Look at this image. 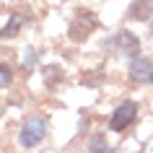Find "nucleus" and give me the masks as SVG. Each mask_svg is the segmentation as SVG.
Instances as JSON below:
<instances>
[{"instance_id":"nucleus-1","label":"nucleus","mask_w":153,"mask_h":153,"mask_svg":"<svg viewBox=\"0 0 153 153\" xmlns=\"http://www.w3.org/2000/svg\"><path fill=\"white\" fill-rule=\"evenodd\" d=\"M47 135V120L42 114H34V117H26L24 120V127L18 132V145L21 148H34L39 145Z\"/></svg>"},{"instance_id":"nucleus-2","label":"nucleus","mask_w":153,"mask_h":153,"mask_svg":"<svg viewBox=\"0 0 153 153\" xmlns=\"http://www.w3.org/2000/svg\"><path fill=\"white\" fill-rule=\"evenodd\" d=\"M96 26H99V18H96L94 10H88V8L75 10V18L70 24V39L73 42H86Z\"/></svg>"},{"instance_id":"nucleus-3","label":"nucleus","mask_w":153,"mask_h":153,"mask_svg":"<svg viewBox=\"0 0 153 153\" xmlns=\"http://www.w3.org/2000/svg\"><path fill=\"white\" fill-rule=\"evenodd\" d=\"M106 47L114 49V52H120V55H125V57H137L140 42H137L135 34H130V31H117L112 39L106 42Z\"/></svg>"},{"instance_id":"nucleus-4","label":"nucleus","mask_w":153,"mask_h":153,"mask_svg":"<svg viewBox=\"0 0 153 153\" xmlns=\"http://www.w3.org/2000/svg\"><path fill=\"white\" fill-rule=\"evenodd\" d=\"M135 120H137V104L135 101H125V104H120L114 109L112 120H109V130L122 132V130H127Z\"/></svg>"},{"instance_id":"nucleus-5","label":"nucleus","mask_w":153,"mask_h":153,"mask_svg":"<svg viewBox=\"0 0 153 153\" xmlns=\"http://www.w3.org/2000/svg\"><path fill=\"white\" fill-rule=\"evenodd\" d=\"M130 78L135 83H153V60L132 57L130 60Z\"/></svg>"},{"instance_id":"nucleus-6","label":"nucleus","mask_w":153,"mask_h":153,"mask_svg":"<svg viewBox=\"0 0 153 153\" xmlns=\"http://www.w3.org/2000/svg\"><path fill=\"white\" fill-rule=\"evenodd\" d=\"M127 18H132V21H151L153 18V0H135L127 10Z\"/></svg>"},{"instance_id":"nucleus-7","label":"nucleus","mask_w":153,"mask_h":153,"mask_svg":"<svg viewBox=\"0 0 153 153\" xmlns=\"http://www.w3.org/2000/svg\"><path fill=\"white\" fill-rule=\"evenodd\" d=\"M21 26H24V16L21 13H13L10 21L3 26V31H0V39H13L18 31H21Z\"/></svg>"},{"instance_id":"nucleus-8","label":"nucleus","mask_w":153,"mask_h":153,"mask_svg":"<svg viewBox=\"0 0 153 153\" xmlns=\"http://www.w3.org/2000/svg\"><path fill=\"white\" fill-rule=\"evenodd\" d=\"M88 151H91V153H106V151H109V145H106V137L101 135V132L91 135V140H88Z\"/></svg>"},{"instance_id":"nucleus-9","label":"nucleus","mask_w":153,"mask_h":153,"mask_svg":"<svg viewBox=\"0 0 153 153\" xmlns=\"http://www.w3.org/2000/svg\"><path fill=\"white\" fill-rule=\"evenodd\" d=\"M10 83H13V70H10V65L0 62V88H5Z\"/></svg>"},{"instance_id":"nucleus-10","label":"nucleus","mask_w":153,"mask_h":153,"mask_svg":"<svg viewBox=\"0 0 153 153\" xmlns=\"http://www.w3.org/2000/svg\"><path fill=\"white\" fill-rule=\"evenodd\" d=\"M26 68H31V65H36V52H26Z\"/></svg>"},{"instance_id":"nucleus-11","label":"nucleus","mask_w":153,"mask_h":153,"mask_svg":"<svg viewBox=\"0 0 153 153\" xmlns=\"http://www.w3.org/2000/svg\"><path fill=\"white\" fill-rule=\"evenodd\" d=\"M151 36H153V24H151Z\"/></svg>"},{"instance_id":"nucleus-12","label":"nucleus","mask_w":153,"mask_h":153,"mask_svg":"<svg viewBox=\"0 0 153 153\" xmlns=\"http://www.w3.org/2000/svg\"><path fill=\"white\" fill-rule=\"evenodd\" d=\"M106 153H117V151H106Z\"/></svg>"}]
</instances>
